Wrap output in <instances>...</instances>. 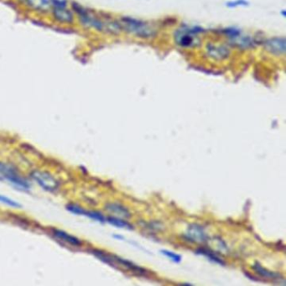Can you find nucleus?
Returning a JSON list of instances; mask_svg holds the SVG:
<instances>
[{
    "instance_id": "1",
    "label": "nucleus",
    "mask_w": 286,
    "mask_h": 286,
    "mask_svg": "<svg viewBox=\"0 0 286 286\" xmlns=\"http://www.w3.org/2000/svg\"><path fill=\"white\" fill-rule=\"evenodd\" d=\"M72 5L81 22L86 26L95 29L98 32L109 33V34H119V32L122 31L119 21L97 17L91 11L84 9L83 7L78 5L77 3H73Z\"/></svg>"
},
{
    "instance_id": "2",
    "label": "nucleus",
    "mask_w": 286,
    "mask_h": 286,
    "mask_svg": "<svg viewBox=\"0 0 286 286\" xmlns=\"http://www.w3.org/2000/svg\"><path fill=\"white\" fill-rule=\"evenodd\" d=\"M119 22L122 31L139 38L149 39L156 36L157 34L156 27L144 20L135 18L123 17Z\"/></svg>"
},
{
    "instance_id": "3",
    "label": "nucleus",
    "mask_w": 286,
    "mask_h": 286,
    "mask_svg": "<svg viewBox=\"0 0 286 286\" xmlns=\"http://www.w3.org/2000/svg\"><path fill=\"white\" fill-rule=\"evenodd\" d=\"M204 32L198 26H182L175 32L174 40L182 48H195L201 45V34Z\"/></svg>"
},
{
    "instance_id": "4",
    "label": "nucleus",
    "mask_w": 286,
    "mask_h": 286,
    "mask_svg": "<svg viewBox=\"0 0 286 286\" xmlns=\"http://www.w3.org/2000/svg\"><path fill=\"white\" fill-rule=\"evenodd\" d=\"M0 176L20 190L29 191L31 188L28 182L20 176L17 169L11 164L0 162Z\"/></svg>"
},
{
    "instance_id": "5",
    "label": "nucleus",
    "mask_w": 286,
    "mask_h": 286,
    "mask_svg": "<svg viewBox=\"0 0 286 286\" xmlns=\"http://www.w3.org/2000/svg\"><path fill=\"white\" fill-rule=\"evenodd\" d=\"M32 178L39 185L40 187H42L44 190L50 192H55L58 190L60 187V182L56 177L52 176L51 174L46 171L42 170H34L31 174Z\"/></svg>"
},
{
    "instance_id": "6",
    "label": "nucleus",
    "mask_w": 286,
    "mask_h": 286,
    "mask_svg": "<svg viewBox=\"0 0 286 286\" xmlns=\"http://www.w3.org/2000/svg\"><path fill=\"white\" fill-rule=\"evenodd\" d=\"M206 54L210 59L221 62L228 58L230 56V50L225 45L208 43L206 46Z\"/></svg>"
},
{
    "instance_id": "7",
    "label": "nucleus",
    "mask_w": 286,
    "mask_h": 286,
    "mask_svg": "<svg viewBox=\"0 0 286 286\" xmlns=\"http://www.w3.org/2000/svg\"><path fill=\"white\" fill-rule=\"evenodd\" d=\"M264 49L270 54L277 57L286 54V40L285 37H273L263 41Z\"/></svg>"
},
{
    "instance_id": "8",
    "label": "nucleus",
    "mask_w": 286,
    "mask_h": 286,
    "mask_svg": "<svg viewBox=\"0 0 286 286\" xmlns=\"http://www.w3.org/2000/svg\"><path fill=\"white\" fill-rule=\"evenodd\" d=\"M53 14L56 19L63 23H71L73 20V15L66 9V3L63 0H52Z\"/></svg>"
},
{
    "instance_id": "9",
    "label": "nucleus",
    "mask_w": 286,
    "mask_h": 286,
    "mask_svg": "<svg viewBox=\"0 0 286 286\" xmlns=\"http://www.w3.org/2000/svg\"><path fill=\"white\" fill-rule=\"evenodd\" d=\"M229 44L231 46L236 48L247 49L254 48L257 45V40L254 37L250 35H243L241 32H238V34H234L233 36L228 38Z\"/></svg>"
},
{
    "instance_id": "10",
    "label": "nucleus",
    "mask_w": 286,
    "mask_h": 286,
    "mask_svg": "<svg viewBox=\"0 0 286 286\" xmlns=\"http://www.w3.org/2000/svg\"><path fill=\"white\" fill-rule=\"evenodd\" d=\"M186 238L191 243L196 244L206 243L208 239L204 228L198 224H191L188 227L186 232Z\"/></svg>"
},
{
    "instance_id": "11",
    "label": "nucleus",
    "mask_w": 286,
    "mask_h": 286,
    "mask_svg": "<svg viewBox=\"0 0 286 286\" xmlns=\"http://www.w3.org/2000/svg\"><path fill=\"white\" fill-rule=\"evenodd\" d=\"M105 208L108 213L112 214V217H114V218H120L124 220H127L131 218L129 211L125 206L119 203H108Z\"/></svg>"
},
{
    "instance_id": "12",
    "label": "nucleus",
    "mask_w": 286,
    "mask_h": 286,
    "mask_svg": "<svg viewBox=\"0 0 286 286\" xmlns=\"http://www.w3.org/2000/svg\"><path fill=\"white\" fill-rule=\"evenodd\" d=\"M207 245L209 247L210 250L218 254H227L228 253V247L226 243L219 237H214L211 239H207Z\"/></svg>"
},
{
    "instance_id": "13",
    "label": "nucleus",
    "mask_w": 286,
    "mask_h": 286,
    "mask_svg": "<svg viewBox=\"0 0 286 286\" xmlns=\"http://www.w3.org/2000/svg\"><path fill=\"white\" fill-rule=\"evenodd\" d=\"M53 234L61 240L64 241L72 246L80 247L82 245V241L80 240L79 238H76L75 236L71 235L63 230L54 229Z\"/></svg>"
},
{
    "instance_id": "14",
    "label": "nucleus",
    "mask_w": 286,
    "mask_h": 286,
    "mask_svg": "<svg viewBox=\"0 0 286 286\" xmlns=\"http://www.w3.org/2000/svg\"><path fill=\"white\" fill-rule=\"evenodd\" d=\"M113 258H114V262H118L119 264H121V265L125 267V268H127L129 270H132L133 272L137 273V274H139V275H144V274H145V269H142L140 267L137 266L134 263H131L130 261L126 260V259L119 258V257H117V256H114Z\"/></svg>"
},
{
    "instance_id": "15",
    "label": "nucleus",
    "mask_w": 286,
    "mask_h": 286,
    "mask_svg": "<svg viewBox=\"0 0 286 286\" xmlns=\"http://www.w3.org/2000/svg\"><path fill=\"white\" fill-rule=\"evenodd\" d=\"M25 1L30 7L40 11H46L50 9L51 5V3L49 0H25Z\"/></svg>"
},
{
    "instance_id": "16",
    "label": "nucleus",
    "mask_w": 286,
    "mask_h": 286,
    "mask_svg": "<svg viewBox=\"0 0 286 286\" xmlns=\"http://www.w3.org/2000/svg\"><path fill=\"white\" fill-rule=\"evenodd\" d=\"M253 269H254L255 271L258 273V275H260L261 276H263L264 278L273 279V280H279L280 278H281V275L269 271L268 269H264V268L261 266L259 263H255L254 265L253 266Z\"/></svg>"
},
{
    "instance_id": "17",
    "label": "nucleus",
    "mask_w": 286,
    "mask_h": 286,
    "mask_svg": "<svg viewBox=\"0 0 286 286\" xmlns=\"http://www.w3.org/2000/svg\"><path fill=\"white\" fill-rule=\"evenodd\" d=\"M106 221H108L109 223L116 226L118 227H122V228H127V229H133V227L131 226V224L128 223L126 220L124 219H120V218H114V217H108Z\"/></svg>"
},
{
    "instance_id": "18",
    "label": "nucleus",
    "mask_w": 286,
    "mask_h": 286,
    "mask_svg": "<svg viewBox=\"0 0 286 286\" xmlns=\"http://www.w3.org/2000/svg\"><path fill=\"white\" fill-rule=\"evenodd\" d=\"M197 252L200 254H203L205 256H207L210 260L213 261V262H215V263H218V264H221V265H224L225 264L223 261L222 260L221 258L218 257V254L213 252L212 250L200 249V250H197Z\"/></svg>"
},
{
    "instance_id": "19",
    "label": "nucleus",
    "mask_w": 286,
    "mask_h": 286,
    "mask_svg": "<svg viewBox=\"0 0 286 286\" xmlns=\"http://www.w3.org/2000/svg\"><path fill=\"white\" fill-rule=\"evenodd\" d=\"M66 209L68 210L69 212H71L73 214H77V215H87L88 211L83 209L82 207H80L78 205L76 204H69L66 206Z\"/></svg>"
},
{
    "instance_id": "20",
    "label": "nucleus",
    "mask_w": 286,
    "mask_h": 286,
    "mask_svg": "<svg viewBox=\"0 0 286 286\" xmlns=\"http://www.w3.org/2000/svg\"><path fill=\"white\" fill-rule=\"evenodd\" d=\"M250 4V3L247 0H232L226 3V6L228 7L229 9H234V8H238V7H245Z\"/></svg>"
},
{
    "instance_id": "21",
    "label": "nucleus",
    "mask_w": 286,
    "mask_h": 286,
    "mask_svg": "<svg viewBox=\"0 0 286 286\" xmlns=\"http://www.w3.org/2000/svg\"><path fill=\"white\" fill-rule=\"evenodd\" d=\"M87 217L92 218L94 220L100 222H104L106 221V218L104 216L101 214V213H97V212H88L87 213Z\"/></svg>"
},
{
    "instance_id": "22",
    "label": "nucleus",
    "mask_w": 286,
    "mask_h": 286,
    "mask_svg": "<svg viewBox=\"0 0 286 286\" xmlns=\"http://www.w3.org/2000/svg\"><path fill=\"white\" fill-rule=\"evenodd\" d=\"M0 202H3V203L8 205L9 207H18V208L21 207L20 204H19L16 201H13L12 199L9 198V197H6V196L3 195H0Z\"/></svg>"
},
{
    "instance_id": "23",
    "label": "nucleus",
    "mask_w": 286,
    "mask_h": 286,
    "mask_svg": "<svg viewBox=\"0 0 286 286\" xmlns=\"http://www.w3.org/2000/svg\"><path fill=\"white\" fill-rule=\"evenodd\" d=\"M161 253L165 256H167L168 258H170L171 260L176 262V263H180L182 261V257L180 255L174 254L173 252H170L168 250H162Z\"/></svg>"
}]
</instances>
